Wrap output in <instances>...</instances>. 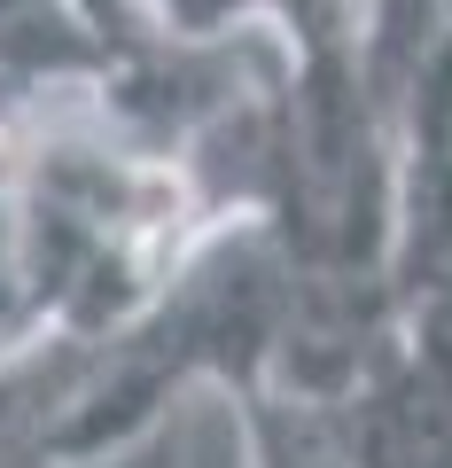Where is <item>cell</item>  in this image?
I'll return each instance as SVG.
<instances>
[{
  "instance_id": "obj_1",
  "label": "cell",
  "mask_w": 452,
  "mask_h": 468,
  "mask_svg": "<svg viewBox=\"0 0 452 468\" xmlns=\"http://www.w3.org/2000/svg\"><path fill=\"white\" fill-rule=\"evenodd\" d=\"M250 468H452V289L405 297L343 399H242Z\"/></svg>"
},
{
  "instance_id": "obj_2",
  "label": "cell",
  "mask_w": 452,
  "mask_h": 468,
  "mask_svg": "<svg viewBox=\"0 0 452 468\" xmlns=\"http://www.w3.org/2000/svg\"><path fill=\"white\" fill-rule=\"evenodd\" d=\"M164 32L226 39V32H273L289 63H352L367 0H149Z\"/></svg>"
},
{
  "instance_id": "obj_3",
  "label": "cell",
  "mask_w": 452,
  "mask_h": 468,
  "mask_svg": "<svg viewBox=\"0 0 452 468\" xmlns=\"http://www.w3.org/2000/svg\"><path fill=\"white\" fill-rule=\"evenodd\" d=\"M452 32V0H367V24H359V55H367V86L390 117V94L405 86V70Z\"/></svg>"
}]
</instances>
